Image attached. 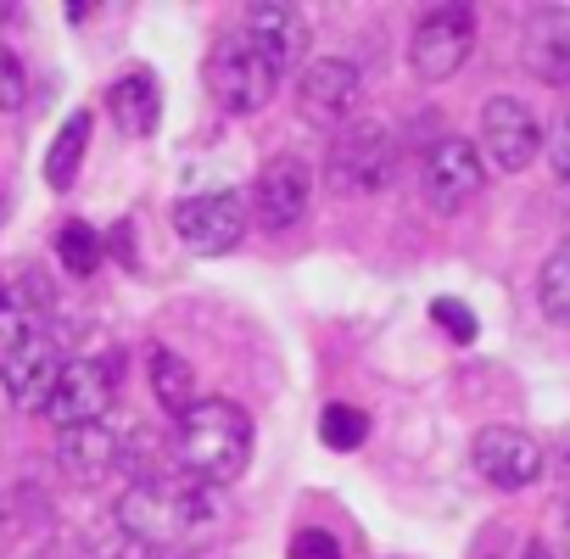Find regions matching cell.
Returning a JSON list of instances; mask_svg holds the SVG:
<instances>
[{"label":"cell","mask_w":570,"mask_h":559,"mask_svg":"<svg viewBox=\"0 0 570 559\" xmlns=\"http://www.w3.org/2000/svg\"><path fill=\"white\" fill-rule=\"evenodd\" d=\"M537 303L553 325H570V241L553 246V257L537 274Z\"/></svg>","instance_id":"21"},{"label":"cell","mask_w":570,"mask_h":559,"mask_svg":"<svg viewBox=\"0 0 570 559\" xmlns=\"http://www.w3.org/2000/svg\"><path fill=\"white\" fill-rule=\"evenodd\" d=\"M57 257H62V268L68 274H96L101 268V229L96 224H85V218H68L62 229H57Z\"/></svg>","instance_id":"22"},{"label":"cell","mask_w":570,"mask_h":559,"mask_svg":"<svg viewBox=\"0 0 570 559\" xmlns=\"http://www.w3.org/2000/svg\"><path fill=\"white\" fill-rule=\"evenodd\" d=\"M308 202H314V174L297 151H279L263 163L257 185H252V213L263 229H292L308 218Z\"/></svg>","instance_id":"13"},{"label":"cell","mask_w":570,"mask_h":559,"mask_svg":"<svg viewBox=\"0 0 570 559\" xmlns=\"http://www.w3.org/2000/svg\"><path fill=\"white\" fill-rule=\"evenodd\" d=\"M174 235L196 252V257H218L246 235V202L235 190H202L174 202Z\"/></svg>","instance_id":"10"},{"label":"cell","mask_w":570,"mask_h":559,"mask_svg":"<svg viewBox=\"0 0 570 559\" xmlns=\"http://www.w3.org/2000/svg\"><path fill=\"white\" fill-rule=\"evenodd\" d=\"M57 464H62L68 481L96 487V481H107L124 464V442L107 431V420L101 425H73V431L57 437Z\"/></svg>","instance_id":"15"},{"label":"cell","mask_w":570,"mask_h":559,"mask_svg":"<svg viewBox=\"0 0 570 559\" xmlns=\"http://www.w3.org/2000/svg\"><path fill=\"white\" fill-rule=\"evenodd\" d=\"M112 392H118L112 364H101V359H73V364H62V375H57L51 398L40 403V414H46L57 431L101 425L107 409H112Z\"/></svg>","instance_id":"6"},{"label":"cell","mask_w":570,"mask_h":559,"mask_svg":"<svg viewBox=\"0 0 570 559\" xmlns=\"http://www.w3.org/2000/svg\"><path fill=\"white\" fill-rule=\"evenodd\" d=\"M559 542H564V553H570V503H564V514H559Z\"/></svg>","instance_id":"29"},{"label":"cell","mask_w":570,"mask_h":559,"mask_svg":"<svg viewBox=\"0 0 570 559\" xmlns=\"http://www.w3.org/2000/svg\"><path fill=\"white\" fill-rule=\"evenodd\" d=\"M112 257L135 263V224H112Z\"/></svg>","instance_id":"28"},{"label":"cell","mask_w":570,"mask_h":559,"mask_svg":"<svg viewBox=\"0 0 570 559\" xmlns=\"http://www.w3.org/2000/svg\"><path fill=\"white\" fill-rule=\"evenodd\" d=\"M431 320H436L453 342H475V314H470L459 297H436V303H431Z\"/></svg>","instance_id":"25"},{"label":"cell","mask_w":570,"mask_h":559,"mask_svg":"<svg viewBox=\"0 0 570 559\" xmlns=\"http://www.w3.org/2000/svg\"><path fill=\"white\" fill-rule=\"evenodd\" d=\"M525 68L542 85H570V12H542L525 29Z\"/></svg>","instance_id":"17"},{"label":"cell","mask_w":570,"mask_h":559,"mask_svg":"<svg viewBox=\"0 0 570 559\" xmlns=\"http://www.w3.org/2000/svg\"><path fill=\"white\" fill-rule=\"evenodd\" d=\"M207 90H213V101H218L229 118H246V112H263V107L274 101L279 73H274V62L235 29V35H224V40L213 46V57H207Z\"/></svg>","instance_id":"4"},{"label":"cell","mask_w":570,"mask_h":559,"mask_svg":"<svg viewBox=\"0 0 570 559\" xmlns=\"http://www.w3.org/2000/svg\"><path fill=\"white\" fill-rule=\"evenodd\" d=\"M358 96H364V73H358L347 57H314V62L297 73V107H303L308 124H325V129L353 124Z\"/></svg>","instance_id":"11"},{"label":"cell","mask_w":570,"mask_h":559,"mask_svg":"<svg viewBox=\"0 0 570 559\" xmlns=\"http://www.w3.org/2000/svg\"><path fill=\"white\" fill-rule=\"evenodd\" d=\"M470 464H475V475H481L487 487L520 492V487H531V481L542 475V448H537V437H525L520 425H487V431H475V442H470Z\"/></svg>","instance_id":"12"},{"label":"cell","mask_w":570,"mask_h":559,"mask_svg":"<svg viewBox=\"0 0 570 559\" xmlns=\"http://www.w3.org/2000/svg\"><path fill=\"white\" fill-rule=\"evenodd\" d=\"M151 392H157V403L179 420V414H190L196 409V370L179 359V353H168V347H151Z\"/></svg>","instance_id":"20"},{"label":"cell","mask_w":570,"mask_h":559,"mask_svg":"<svg viewBox=\"0 0 570 559\" xmlns=\"http://www.w3.org/2000/svg\"><path fill=\"white\" fill-rule=\"evenodd\" d=\"M0 292H7V280H0Z\"/></svg>","instance_id":"32"},{"label":"cell","mask_w":570,"mask_h":559,"mask_svg":"<svg viewBox=\"0 0 570 559\" xmlns=\"http://www.w3.org/2000/svg\"><path fill=\"white\" fill-rule=\"evenodd\" d=\"M542 140H548V135H542L537 112H531L520 96H492V101L481 107V140H475V151H487L492 168H503V174L531 168L537 151H542Z\"/></svg>","instance_id":"7"},{"label":"cell","mask_w":570,"mask_h":559,"mask_svg":"<svg viewBox=\"0 0 570 559\" xmlns=\"http://www.w3.org/2000/svg\"><path fill=\"white\" fill-rule=\"evenodd\" d=\"M174 464L202 487H229L252 464V420L229 398H196L190 414L174 420Z\"/></svg>","instance_id":"2"},{"label":"cell","mask_w":570,"mask_h":559,"mask_svg":"<svg viewBox=\"0 0 570 559\" xmlns=\"http://www.w3.org/2000/svg\"><path fill=\"white\" fill-rule=\"evenodd\" d=\"M57 375H62V353L51 336H29L0 353V398L12 409H40L51 398Z\"/></svg>","instance_id":"14"},{"label":"cell","mask_w":570,"mask_h":559,"mask_svg":"<svg viewBox=\"0 0 570 559\" xmlns=\"http://www.w3.org/2000/svg\"><path fill=\"white\" fill-rule=\"evenodd\" d=\"M107 112H112V124H118L129 140L157 135V118H163V90H157V79H151L146 68L118 73V79L107 85Z\"/></svg>","instance_id":"16"},{"label":"cell","mask_w":570,"mask_h":559,"mask_svg":"<svg viewBox=\"0 0 570 559\" xmlns=\"http://www.w3.org/2000/svg\"><path fill=\"white\" fill-rule=\"evenodd\" d=\"M292 559H342V542H336L331 531L308 526V531H297V537H292Z\"/></svg>","instance_id":"26"},{"label":"cell","mask_w":570,"mask_h":559,"mask_svg":"<svg viewBox=\"0 0 570 559\" xmlns=\"http://www.w3.org/2000/svg\"><path fill=\"white\" fill-rule=\"evenodd\" d=\"M542 146H548V163H553V174L570 185V107L559 112V124H553V135H548Z\"/></svg>","instance_id":"27"},{"label":"cell","mask_w":570,"mask_h":559,"mask_svg":"<svg viewBox=\"0 0 570 559\" xmlns=\"http://www.w3.org/2000/svg\"><path fill=\"white\" fill-rule=\"evenodd\" d=\"M475 51V12L470 7H436L414 23V40H409V68L420 85H442L453 79Z\"/></svg>","instance_id":"5"},{"label":"cell","mask_w":570,"mask_h":559,"mask_svg":"<svg viewBox=\"0 0 570 559\" xmlns=\"http://www.w3.org/2000/svg\"><path fill=\"white\" fill-rule=\"evenodd\" d=\"M364 437H370V414H364V409H353V403H331V409L320 414V442H325V448L353 453Z\"/></svg>","instance_id":"23"},{"label":"cell","mask_w":570,"mask_h":559,"mask_svg":"<svg viewBox=\"0 0 570 559\" xmlns=\"http://www.w3.org/2000/svg\"><path fill=\"white\" fill-rule=\"evenodd\" d=\"M240 35L274 62V73H303L308 51H314V23L308 12H297L292 0H257V7L240 12Z\"/></svg>","instance_id":"9"},{"label":"cell","mask_w":570,"mask_h":559,"mask_svg":"<svg viewBox=\"0 0 570 559\" xmlns=\"http://www.w3.org/2000/svg\"><path fill=\"white\" fill-rule=\"evenodd\" d=\"M46 314H51V292H46V280L29 274L18 280V286L0 292V342H29V336H46Z\"/></svg>","instance_id":"18"},{"label":"cell","mask_w":570,"mask_h":559,"mask_svg":"<svg viewBox=\"0 0 570 559\" xmlns=\"http://www.w3.org/2000/svg\"><path fill=\"white\" fill-rule=\"evenodd\" d=\"M23 107H29V68L0 40V112H23Z\"/></svg>","instance_id":"24"},{"label":"cell","mask_w":570,"mask_h":559,"mask_svg":"<svg viewBox=\"0 0 570 559\" xmlns=\"http://www.w3.org/2000/svg\"><path fill=\"white\" fill-rule=\"evenodd\" d=\"M559 470H564V475H570V442H564V453H559Z\"/></svg>","instance_id":"30"},{"label":"cell","mask_w":570,"mask_h":559,"mask_svg":"<svg viewBox=\"0 0 570 559\" xmlns=\"http://www.w3.org/2000/svg\"><path fill=\"white\" fill-rule=\"evenodd\" d=\"M397 174V135L381 118H353L336 129L331 157H325V179L336 196H381Z\"/></svg>","instance_id":"3"},{"label":"cell","mask_w":570,"mask_h":559,"mask_svg":"<svg viewBox=\"0 0 570 559\" xmlns=\"http://www.w3.org/2000/svg\"><path fill=\"white\" fill-rule=\"evenodd\" d=\"M90 112H68L62 118V129H57V140H51V151H46V185L51 190H68L73 179H79V168H85V151H90Z\"/></svg>","instance_id":"19"},{"label":"cell","mask_w":570,"mask_h":559,"mask_svg":"<svg viewBox=\"0 0 570 559\" xmlns=\"http://www.w3.org/2000/svg\"><path fill=\"white\" fill-rule=\"evenodd\" d=\"M112 520L129 542H146V548L202 542L224 526V492L190 475H146L118 498Z\"/></svg>","instance_id":"1"},{"label":"cell","mask_w":570,"mask_h":559,"mask_svg":"<svg viewBox=\"0 0 570 559\" xmlns=\"http://www.w3.org/2000/svg\"><path fill=\"white\" fill-rule=\"evenodd\" d=\"M420 185H425V202L436 213H459L464 202H475L487 185V163H481L475 140H464V135L431 140V151L420 163Z\"/></svg>","instance_id":"8"},{"label":"cell","mask_w":570,"mask_h":559,"mask_svg":"<svg viewBox=\"0 0 570 559\" xmlns=\"http://www.w3.org/2000/svg\"><path fill=\"white\" fill-rule=\"evenodd\" d=\"M525 559H553V553L548 548H525Z\"/></svg>","instance_id":"31"}]
</instances>
